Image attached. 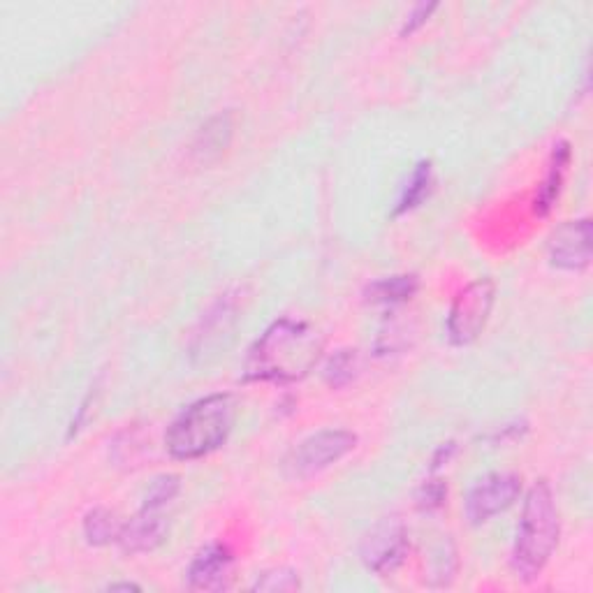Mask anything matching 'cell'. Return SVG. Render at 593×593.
I'll return each instance as SVG.
<instances>
[{
  "label": "cell",
  "mask_w": 593,
  "mask_h": 593,
  "mask_svg": "<svg viewBox=\"0 0 593 593\" xmlns=\"http://www.w3.org/2000/svg\"><path fill=\"white\" fill-rule=\"evenodd\" d=\"M322 339L309 322L281 318L248 350L244 376L248 380L295 383L318 364Z\"/></svg>",
  "instance_id": "cell-1"
},
{
  "label": "cell",
  "mask_w": 593,
  "mask_h": 593,
  "mask_svg": "<svg viewBox=\"0 0 593 593\" xmlns=\"http://www.w3.org/2000/svg\"><path fill=\"white\" fill-rule=\"evenodd\" d=\"M559 533L561 519L554 492L547 480H538L526 494L515 547H512V570L519 580L533 582L540 577L559 545Z\"/></svg>",
  "instance_id": "cell-2"
},
{
  "label": "cell",
  "mask_w": 593,
  "mask_h": 593,
  "mask_svg": "<svg viewBox=\"0 0 593 593\" xmlns=\"http://www.w3.org/2000/svg\"><path fill=\"white\" fill-rule=\"evenodd\" d=\"M234 399L230 394H209L177 415L165 434V448L174 459L193 461L225 445L234 427Z\"/></svg>",
  "instance_id": "cell-3"
},
{
  "label": "cell",
  "mask_w": 593,
  "mask_h": 593,
  "mask_svg": "<svg viewBox=\"0 0 593 593\" xmlns=\"http://www.w3.org/2000/svg\"><path fill=\"white\" fill-rule=\"evenodd\" d=\"M357 445V436L346 429H325L309 438H304L295 450L290 452L285 468L292 478H311L325 471L336 461H341Z\"/></svg>",
  "instance_id": "cell-4"
},
{
  "label": "cell",
  "mask_w": 593,
  "mask_h": 593,
  "mask_svg": "<svg viewBox=\"0 0 593 593\" xmlns=\"http://www.w3.org/2000/svg\"><path fill=\"white\" fill-rule=\"evenodd\" d=\"M494 306V283L489 278H478L461 290L448 316V334L455 346H466L475 341L485 329Z\"/></svg>",
  "instance_id": "cell-5"
},
{
  "label": "cell",
  "mask_w": 593,
  "mask_h": 593,
  "mask_svg": "<svg viewBox=\"0 0 593 593\" xmlns=\"http://www.w3.org/2000/svg\"><path fill=\"white\" fill-rule=\"evenodd\" d=\"M364 566L376 575H390L408 556V531L399 517H385L362 540Z\"/></svg>",
  "instance_id": "cell-6"
},
{
  "label": "cell",
  "mask_w": 593,
  "mask_h": 593,
  "mask_svg": "<svg viewBox=\"0 0 593 593\" xmlns=\"http://www.w3.org/2000/svg\"><path fill=\"white\" fill-rule=\"evenodd\" d=\"M522 492V478L515 473H492L482 478L466 496V517L471 524H485L508 510Z\"/></svg>",
  "instance_id": "cell-7"
},
{
  "label": "cell",
  "mask_w": 593,
  "mask_h": 593,
  "mask_svg": "<svg viewBox=\"0 0 593 593\" xmlns=\"http://www.w3.org/2000/svg\"><path fill=\"white\" fill-rule=\"evenodd\" d=\"M549 260L556 269L566 272H580L589 267L591 262V221L580 218V221L563 223L559 230L549 239Z\"/></svg>",
  "instance_id": "cell-8"
},
{
  "label": "cell",
  "mask_w": 593,
  "mask_h": 593,
  "mask_svg": "<svg viewBox=\"0 0 593 593\" xmlns=\"http://www.w3.org/2000/svg\"><path fill=\"white\" fill-rule=\"evenodd\" d=\"M232 573V556L223 545H209L195 556L188 568V587L193 591L228 589Z\"/></svg>",
  "instance_id": "cell-9"
},
{
  "label": "cell",
  "mask_w": 593,
  "mask_h": 593,
  "mask_svg": "<svg viewBox=\"0 0 593 593\" xmlns=\"http://www.w3.org/2000/svg\"><path fill=\"white\" fill-rule=\"evenodd\" d=\"M165 533V517L158 515V510L142 508L128 524H123L119 545L126 554H146L163 545Z\"/></svg>",
  "instance_id": "cell-10"
},
{
  "label": "cell",
  "mask_w": 593,
  "mask_h": 593,
  "mask_svg": "<svg viewBox=\"0 0 593 593\" xmlns=\"http://www.w3.org/2000/svg\"><path fill=\"white\" fill-rule=\"evenodd\" d=\"M417 288H420V281L413 274H401V276H390V278H380V281L371 283L366 288L364 297L366 302L371 304H404L411 299Z\"/></svg>",
  "instance_id": "cell-11"
},
{
  "label": "cell",
  "mask_w": 593,
  "mask_h": 593,
  "mask_svg": "<svg viewBox=\"0 0 593 593\" xmlns=\"http://www.w3.org/2000/svg\"><path fill=\"white\" fill-rule=\"evenodd\" d=\"M232 139V116L218 114L214 119H209L204 126L200 128V135L195 139V153L202 160H211L228 149Z\"/></svg>",
  "instance_id": "cell-12"
},
{
  "label": "cell",
  "mask_w": 593,
  "mask_h": 593,
  "mask_svg": "<svg viewBox=\"0 0 593 593\" xmlns=\"http://www.w3.org/2000/svg\"><path fill=\"white\" fill-rule=\"evenodd\" d=\"M570 163V149L566 142H559L554 146V153H552V163H549V170H547V179L543 183V188H540L538 193V200H536V209L538 214H547L549 209H552V204L556 197H559V190H561V183H563V174H566V167Z\"/></svg>",
  "instance_id": "cell-13"
},
{
  "label": "cell",
  "mask_w": 593,
  "mask_h": 593,
  "mask_svg": "<svg viewBox=\"0 0 593 593\" xmlns=\"http://www.w3.org/2000/svg\"><path fill=\"white\" fill-rule=\"evenodd\" d=\"M234 311H237V306H234L230 295L218 299V304L207 313V316H204L202 329L197 332V343H200V348L197 350H204L211 341L216 339V336L230 332V325L234 322Z\"/></svg>",
  "instance_id": "cell-14"
},
{
  "label": "cell",
  "mask_w": 593,
  "mask_h": 593,
  "mask_svg": "<svg viewBox=\"0 0 593 593\" xmlns=\"http://www.w3.org/2000/svg\"><path fill=\"white\" fill-rule=\"evenodd\" d=\"M123 524L116 519L112 510L95 508L84 519V536L91 545H109L112 540H119Z\"/></svg>",
  "instance_id": "cell-15"
},
{
  "label": "cell",
  "mask_w": 593,
  "mask_h": 593,
  "mask_svg": "<svg viewBox=\"0 0 593 593\" xmlns=\"http://www.w3.org/2000/svg\"><path fill=\"white\" fill-rule=\"evenodd\" d=\"M431 188V163H422L415 167V172L411 174V181L406 183L404 195H401L399 207H397V216L406 214V211H413L417 204H420L424 197L429 195Z\"/></svg>",
  "instance_id": "cell-16"
},
{
  "label": "cell",
  "mask_w": 593,
  "mask_h": 593,
  "mask_svg": "<svg viewBox=\"0 0 593 593\" xmlns=\"http://www.w3.org/2000/svg\"><path fill=\"white\" fill-rule=\"evenodd\" d=\"M357 366H360L357 350H339V353L329 360L325 369L327 385L334 387V390H339V387H346L348 383H353L357 376Z\"/></svg>",
  "instance_id": "cell-17"
},
{
  "label": "cell",
  "mask_w": 593,
  "mask_h": 593,
  "mask_svg": "<svg viewBox=\"0 0 593 593\" xmlns=\"http://www.w3.org/2000/svg\"><path fill=\"white\" fill-rule=\"evenodd\" d=\"M299 587H302V582H299L295 570L274 568L262 573L258 580H255L253 591H297Z\"/></svg>",
  "instance_id": "cell-18"
},
{
  "label": "cell",
  "mask_w": 593,
  "mask_h": 593,
  "mask_svg": "<svg viewBox=\"0 0 593 593\" xmlns=\"http://www.w3.org/2000/svg\"><path fill=\"white\" fill-rule=\"evenodd\" d=\"M179 478L177 475H160V478L153 480V485L149 489V494L144 496V505L142 508H151V510H160L163 505L170 503L174 496L179 494Z\"/></svg>",
  "instance_id": "cell-19"
},
{
  "label": "cell",
  "mask_w": 593,
  "mask_h": 593,
  "mask_svg": "<svg viewBox=\"0 0 593 593\" xmlns=\"http://www.w3.org/2000/svg\"><path fill=\"white\" fill-rule=\"evenodd\" d=\"M445 496H448V485L443 480H429L424 482L417 492V508L420 510H436L441 508Z\"/></svg>",
  "instance_id": "cell-20"
},
{
  "label": "cell",
  "mask_w": 593,
  "mask_h": 593,
  "mask_svg": "<svg viewBox=\"0 0 593 593\" xmlns=\"http://www.w3.org/2000/svg\"><path fill=\"white\" fill-rule=\"evenodd\" d=\"M455 568H457L455 547H452V543H443L434 556V577L441 580L438 584H448L452 580V575H455Z\"/></svg>",
  "instance_id": "cell-21"
},
{
  "label": "cell",
  "mask_w": 593,
  "mask_h": 593,
  "mask_svg": "<svg viewBox=\"0 0 593 593\" xmlns=\"http://www.w3.org/2000/svg\"><path fill=\"white\" fill-rule=\"evenodd\" d=\"M438 7V3H422V5H417L415 10L408 14L406 17V21H404V26H401V35H411V33H415L417 28H420L422 24H427V19L431 17V12H434Z\"/></svg>",
  "instance_id": "cell-22"
},
{
  "label": "cell",
  "mask_w": 593,
  "mask_h": 593,
  "mask_svg": "<svg viewBox=\"0 0 593 593\" xmlns=\"http://www.w3.org/2000/svg\"><path fill=\"white\" fill-rule=\"evenodd\" d=\"M109 589H112V591H119V589H123V591H137L139 587H137V584H128L126 582V584H112V587H109Z\"/></svg>",
  "instance_id": "cell-23"
}]
</instances>
